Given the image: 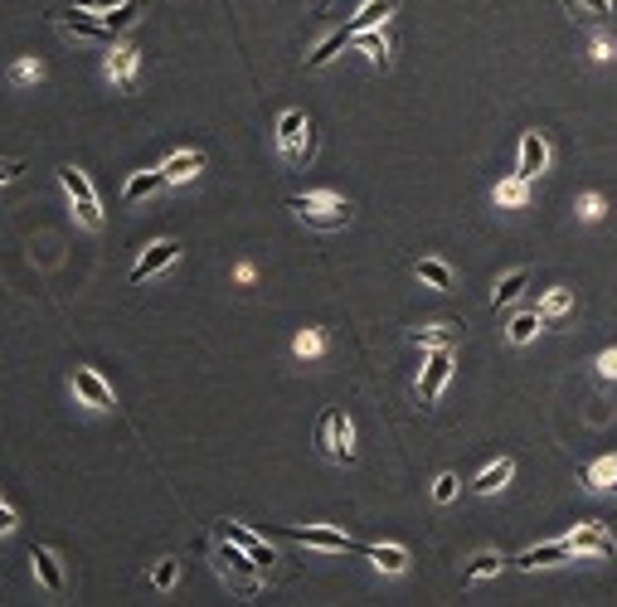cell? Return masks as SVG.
<instances>
[{
	"mask_svg": "<svg viewBox=\"0 0 617 607\" xmlns=\"http://www.w3.org/2000/svg\"><path fill=\"white\" fill-rule=\"evenodd\" d=\"M210 554H214V569H219V579L229 583V588L239 593V598H258V579H263V569L253 564V554L243 549V544H233L229 534L214 530Z\"/></svg>",
	"mask_w": 617,
	"mask_h": 607,
	"instance_id": "cell-1",
	"label": "cell"
},
{
	"mask_svg": "<svg viewBox=\"0 0 617 607\" xmlns=\"http://www.w3.org/2000/svg\"><path fill=\"white\" fill-rule=\"evenodd\" d=\"M287 209H292L306 229H326V233L351 224V200H341V194H292Z\"/></svg>",
	"mask_w": 617,
	"mask_h": 607,
	"instance_id": "cell-2",
	"label": "cell"
},
{
	"mask_svg": "<svg viewBox=\"0 0 617 607\" xmlns=\"http://www.w3.org/2000/svg\"><path fill=\"white\" fill-rule=\"evenodd\" d=\"M316 447H321L331 461H341V467L355 461V428H351V418H345V408H326L321 414V423H316Z\"/></svg>",
	"mask_w": 617,
	"mask_h": 607,
	"instance_id": "cell-3",
	"label": "cell"
},
{
	"mask_svg": "<svg viewBox=\"0 0 617 607\" xmlns=\"http://www.w3.org/2000/svg\"><path fill=\"white\" fill-rule=\"evenodd\" d=\"M49 20H54L68 39H83V44H117V35L107 29V20L92 15V10H83V5H74V0H68L64 10H49Z\"/></svg>",
	"mask_w": 617,
	"mask_h": 607,
	"instance_id": "cell-4",
	"label": "cell"
},
{
	"mask_svg": "<svg viewBox=\"0 0 617 607\" xmlns=\"http://www.w3.org/2000/svg\"><path fill=\"white\" fill-rule=\"evenodd\" d=\"M59 185H64V194L74 200V214L83 229H102V204L98 194H92V180L78 166H59Z\"/></svg>",
	"mask_w": 617,
	"mask_h": 607,
	"instance_id": "cell-5",
	"label": "cell"
},
{
	"mask_svg": "<svg viewBox=\"0 0 617 607\" xmlns=\"http://www.w3.org/2000/svg\"><path fill=\"white\" fill-rule=\"evenodd\" d=\"M277 534H287V540H297V544H306V549H326V554H365V544H355L351 534H341V530H331V524H287V530H277Z\"/></svg>",
	"mask_w": 617,
	"mask_h": 607,
	"instance_id": "cell-6",
	"label": "cell"
},
{
	"mask_svg": "<svg viewBox=\"0 0 617 607\" xmlns=\"http://www.w3.org/2000/svg\"><path fill=\"white\" fill-rule=\"evenodd\" d=\"M302 131H306V112L287 107L282 117H277V146H282L287 166H306V161H312V137L302 141Z\"/></svg>",
	"mask_w": 617,
	"mask_h": 607,
	"instance_id": "cell-7",
	"label": "cell"
},
{
	"mask_svg": "<svg viewBox=\"0 0 617 607\" xmlns=\"http://www.w3.org/2000/svg\"><path fill=\"white\" fill-rule=\"evenodd\" d=\"M68 384H74L78 404H88L92 414H112V408H117V394L107 389V379H102L98 369H88V365H74V374H68Z\"/></svg>",
	"mask_w": 617,
	"mask_h": 607,
	"instance_id": "cell-8",
	"label": "cell"
},
{
	"mask_svg": "<svg viewBox=\"0 0 617 607\" xmlns=\"http://www.w3.org/2000/svg\"><path fill=\"white\" fill-rule=\"evenodd\" d=\"M137 68H141V49L137 44H107V59H102V74H107L112 88H131L137 83Z\"/></svg>",
	"mask_w": 617,
	"mask_h": 607,
	"instance_id": "cell-9",
	"label": "cell"
},
{
	"mask_svg": "<svg viewBox=\"0 0 617 607\" xmlns=\"http://www.w3.org/2000/svg\"><path fill=\"white\" fill-rule=\"evenodd\" d=\"M176 258H180V243H176V239H161V243H151V248L137 258V267H131V277H127V282H131V287H141L146 277L166 272V267L176 263Z\"/></svg>",
	"mask_w": 617,
	"mask_h": 607,
	"instance_id": "cell-10",
	"label": "cell"
},
{
	"mask_svg": "<svg viewBox=\"0 0 617 607\" xmlns=\"http://www.w3.org/2000/svg\"><path fill=\"white\" fill-rule=\"evenodd\" d=\"M452 379V345H438L433 355H428V369L423 379H418V404H433L442 394V384Z\"/></svg>",
	"mask_w": 617,
	"mask_h": 607,
	"instance_id": "cell-11",
	"label": "cell"
},
{
	"mask_svg": "<svg viewBox=\"0 0 617 607\" xmlns=\"http://www.w3.org/2000/svg\"><path fill=\"white\" fill-rule=\"evenodd\" d=\"M564 559H573V544L569 540H554V544H530L526 554H516V569L520 573H534V569H554V564H564Z\"/></svg>",
	"mask_w": 617,
	"mask_h": 607,
	"instance_id": "cell-12",
	"label": "cell"
},
{
	"mask_svg": "<svg viewBox=\"0 0 617 607\" xmlns=\"http://www.w3.org/2000/svg\"><path fill=\"white\" fill-rule=\"evenodd\" d=\"M214 530H219V534H229L233 544H243V549L253 554V564H258L263 573H273V569H277V554H273V544H263V534L243 530V524H233V520H219Z\"/></svg>",
	"mask_w": 617,
	"mask_h": 607,
	"instance_id": "cell-13",
	"label": "cell"
},
{
	"mask_svg": "<svg viewBox=\"0 0 617 607\" xmlns=\"http://www.w3.org/2000/svg\"><path fill=\"white\" fill-rule=\"evenodd\" d=\"M544 166H550V141H544L540 131H526V137H520V156H516V175L540 180Z\"/></svg>",
	"mask_w": 617,
	"mask_h": 607,
	"instance_id": "cell-14",
	"label": "cell"
},
{
	"mask_svg": "<svg viewBox=\"0 0 617 607\" xmlns=\"http://www.w3.org/2000/svg\"><path fill=\"white\" fill-rule=\"evenodd\" d=\"M29 564H35V579L44 583V593H64L68 583H64V564H59V554L49 549V544H35V549H29Z\"/></svg>",
	"mask_w": 617,
	"mask_h": 607,
	"instance_id": "cell-15",
	"label": "cell"
},
{
	"mask_svg": "<svg viewBox=\"0 0 617 607\" xmlns=\"http://www.w3.org/2000/svg\"><path fill=\"white\" fill-rule=\"evenodd\" d=\"M573 544V554H598V559H613V534L603 524H583V530L564 534Z\"/></svg>",
	"mask_w": 617,
	"mask_h": 607,
	"instance_id": "cell-16",
	"label": "cell"
},
{
	"mask_svg": "<svg viewBox=\"0 0 617 607\" xmlns=\"http://www.w3.org/2000/svg\"><path fill=\"white\" fill-rule=\"evenodd\" d=\"M166 170H137V175H127V185H122V204H137V200H146V194H156V190H166Z\"/></svg>",
	"mask_w": 617,
	"mask_h": 607,
	"instance_id": "cell-17",
	"label": "cell"
},
{
	"mask_svg": "<svg viewBox=\"0 0 617 607\" xmlns=\"http://www.w3.org/2000/svg\"><path fill=\"white\" fill-rule=\"evenodd\" d=\"M394 10H399V0H365V5L345 20V25H351V35H360V29H379L389 15H394Z\"/></svg>",
	"mask_w": 617,
	"mask_h": 607,
	"instance_id": "cell-18",
	"label": "cell"
},
{
	"mask_svg": "<svg viewBox=\"0 0 617 607\" xmlns=\"http://www.w3.org/2000/svg\"><path fill=\"white\" fill-rule=\"evenodd\" d=\"M365 559L375 564L379 573H404L408 569V549H404V544H365Z\"/></svg>",
	"mask_w": 617,
	"mask_h": 607,
	"instance_id": "cell-19",
	"label": "cell"
},
{
	"mask_svg": "<svg viewBox=\"0 0 617 607\" xmlns=\"http://www.w3.org/2000/svg\"><path fill=\"white\" fill-rule=\"evenodd\" d=\"M161 170H166L170 185H185V180H194V175L204 170V156H200V151H176V156L161 161Z\"/></svg>",
	"mask_w": 617,
	"mask_h": 607,
	"instance_id": "cell-20",
	"label": "cell"
},
{
	"mask_svg": "<svg viewBox=\"0 0 617 607\" xmlns=\"http://www.w3.org/2000/svg\"><path fill=\"white\" fill-rule=\"evenodd\" d=\"M510 477H516V461H510V457H501V461H491V467L481 471L477 481H471V491H477V496H496V491L506 486Z\"/></svg>",
	"mask_w": 617,
	"mask_h": 607,
	"instance_id": "cell-21",
	"label": "cell"
},
{
	"mask_svg": "<svg viewBox=\"0 0 617 607\" xmlns=\"http://www.w3.org/2000/svg\"><path fill=\"white\" fill-rule=\"evenodd\" d=\"M526 287H530V267H516V272H506V277L496 282V292H491V311H501V306H510L520 292H526Z\"/></svg>",
	"mask_w": 617,
	"mask_h": 607,
	"instance_id": "cell-22",
	"label": "cell"
},
{
	"mask_svg": "<svg viewBox=\"0 0 617 607\" xmlns=\"http://www.w3.org/2000/svg\"><path fill=\"white\" fill-rule=\"evenodd\" d=\"M491 200H496L501 209H520V204L530 200V180H526V175H506V180L491 190Z\"/></svg>",
	"mask_w": 617,
	"mask_h": 607,
	"instance_id": "cell-23",
	"label": "cell"
},
{
	"mask_svg": "<svg viewBox=\"0 0 617 607\" xmlns=\"http://www.w3.org/2000/svg\"><path fill=\"white\" fill-rule=\"evenodd\" d=\"M501 554L496 549H481V554H471V564H462V583H481V579H496L501 573Z\"/></svg>",
	"mask_w": 617,
	"mask_h": 607,
	"instance_id": "cell-24",
	"label": "cell"
},
{
	"mask_svg": "<svg viewBox=\"0 0 617 607\" xmlns=\"http://www.w3.org/2000/svg\"><path fill=\"white\" fill-rule=\"evenodd\" d=\"M351 44H360V49H365V54H369V64H375L379 74H384V68H389V59H394V54H389V39L379 35V29H360V35L351 39Z\"/></svg>",
	"mask_w": 617,
	"mask_h": 607,
	"instance_id": "cell-25",
	"label": "cell"
},
{
	"mask_svg": "<svg viewBox=\"0 0 617 607\" xmlns=\"http://www.w3.org/2000/svg\"><path fill=\"white\" fill-rule=\"evenodd\" d=\"M569 306H573V292H569V287H554V292H544V302H540V321L544 326H559L564 316H569Z\"/></svg>",
	"mask_w": 617,
	"mask_h": 607,
	"instance_id": "cell-26",
	"label": "cell"
},
{
	"mask_svg": "<svg viewBox=\"0 0 617 607\" xmlns=\"http://www.w3.org/2000/svg\"><path fill=\"white\" fill-rule=\"evenodd\" d=\"M583 486L589 491H617V457H598L593 467H583Z\"/></svg>",
	"mask_w": 617,
	"mask_h": 607,
	"instance_id": "cell-27",
	"label": "cell"
},
{
	"mask_svg": "<svg viewBox=\"0 0 617 607\" xmlns=\"http://www.w3.org/2000/svg\"><path fill=\"white\" fill-rule=\"evenodd\" d=\"M414 272H418V282H428L433 292H452V267L442 258H418Z\"/></svg>",
	"mask_w": 617,
	"mask_h": 607,
	"instance_id": "cell-28",
	"label": "cell"
},
{
	"mask_svg": "<svg viewBox=\"0 0 617 607\" xmlns=\"http://www.w3.org/2000/svg\"><path fill=\"white\" fill-rule=\"evenodd\" d=\"M408 341H414V345H423V350L457 345V326H418V331H408Z\"/></svg>",
	"mask_w": 617,
	"mask_h": 607,
	"instance_id": "cell-29",
	"label": "cell"
},
{
	"mask_svg": "<svg viewBox=\"0 0 617 607\" xmlns=\"http://www.w3.org/2000/svg\"><path fill=\"white\" fill-rule=\"evenodd\" d=\"M141 10H146V0H122V5H112L102 20H107V29H112V35H122V29H131V25H137V15H141Z\"/></svg>",
	"mask_w": 617,
	"mask_h": 607,
	"instance_id": "cell-30",
	"label": "cell"
},
{
	"mask_svg": "<svg viewBox=\"0 0 617 607\" xmlns=\"http://www.w3.org/2000/svg\"><path fill=\"white\" fill-rule=\"evenodd\" d=\"M540 311H520L516 321L506 326V335H510V345H526V341H534V331H540Z\"/></svg>",
	"mask_w": 617,
	"mask_h": 607,
	"instance_id": "cell-31",
	"label": "cell"
},
{
	"mask_svg": "<svg viewBox=\"0 0 617 607\" xmlns=\"http://www.w3.org/2000/svg\"><path fill=\"white\" fill-rule=\"evenodd\" d=\"M180 579V559H156V569H151V588L156 593H170Z\"/></svg>",
	"mask_w": 617,
	"mask_h": 607,
	"instance_id": "cell-32",
	"label": "cell"
},
{
	"mask_svg": "<svg viewBox=\"0 0 617 607\" xmlns=\"http://www.w3.org/2000/svg\"><path fill=\"white\" fill-rule=\"evenodd\" d=\"M39 78H44V64H39V59H20V64L10 68V83H15V88L39 83Z\"/></svg>",
	"mask_w": 617,
	"mask_h": 607,
	"instance_id": "cell-33",
	"label": "cell"
},
{
	"mask_svg": "<svg viewBox=\"0 0 617 607\" xmlns=\"http://www.w3.org/2000/svg\"><path fill=\"white\" fill-rule=\"evenodd\" d=\"M292 350H297L302 359H316V355L326 350V335H321V331H302V335L292 341Z\"/></svg>",
	"mask_w": 617,
	"mask_h": 607,
	"instance_id": "cell-34",
	"label": "cell"
},
{
	"mask_svg": "<svg viewBox=\"0 0 617 607\" xmlns=\"http://www.w3.org/2000/svg\"><path fill=\"white\" fill-rule=\"evenodd\" d=\"M573 10H579L583 20H593V25H598V20H608L613 15V0H569Z\"/></svg>",
	"mask_w": 617,
	"mask_h": 607,
	"instance_id": "cell-35",
	"label": "cell"
},
{
	"mask_svg": "<svg viewBox=\"0 0 617 607\" xmlns=\"http://www.w3.org/2000/svg\"><path fill=\"white\" fill-rule=\"evenodd\" d=\"M452 496H457V471H442V477L433 481V501H438V506H447Z\"/></svg>",
	"mask_w": 617,
	"mask_h": 607,
	"instance_id": "cell-36",
	"label": "cell"
},
{
	"mask_svg": "<svg viewBox=\"0 0 617 607\" xmlns=\"http://www.w3.org/2000/svg\"><path fill=\"white\" fill-rule=\"evenodd\" d=\"M603 209H608V204H603V194H583V200H579L583 219H603Z\"/></svg>",
	"mask_w": 617,
	"mask_h": 607,
	"instance_id": "cell-37",
	"label": "cell"
},
{
	"mask_svg": "<svg viewBox=\"0 0 617 607\" xmlns=\"http://www.w3.org/2000/svg\"><path fill=\"white\" fill-rule=\"evenodd\" d=\"M598 379H617V350H603L598 355Z\"/></svg>",
	"mask_w": 617,
	"mask_h": 607,
	"instance_id": "cell-38",
	"label": "cell"
},
{
	"mask_svg": "<svg viewBox=\"0 0 617 607\" xmlns=\"http://www.w3.org/2000/svg\"><path fill=\"white\" fill-rule=\"evenodd\" d=\"M29 166L25 161H0V185H10V180H20V175H25Z\"/></svg>",
	"mask_w": 617,
	"mask_h": 607,
	"instance_id": "cell-39",
	"label": "cell"
},
{
	"mask_svg": "<svg viewBox=\"0 0 617 607\" xmlns=\"http://www.w3.org/2000/svg\"><path fill=\"white\" fill-rule=\"evenodd\" d=\"M15 524H20V520H15V510H10L5 501H0V540H5V534H15Z\"/></svg>",
	"mask_w": 617,
	"mask_h": 607,
	"instance_id": "cell-40",
	"label": "cell"
},
{
	"mask_svg": "<svg viewBox=\"0 0 617 607\" xmlns=\"http://www.w3.org/2000/svg\"><path fill=\"white\" fill-rule=\"evenodd\" d=\"M74 5H83V10H92V15H102V10L122 5V0H74Z\"/></svg>",
	"mask_w": 617,
	"mask_h": 607,
	"instance_id": "cell-41",
	"label": "cell"
},
{
	"mask_svg": "<svg viewBox=\"0 0 617 607\" xmlns=\"http://www.w3.org/2000/svg\"><path fill=\"white\" fill-rule=\"evenodd\" d=\"M593 59H598V64H603V59H613V44H608V39H593Z\"/></svg>",
	"mask_w": 617,
	"mask_h": 607,
	"instance_id": "cell-42",
	"label": "cell"
}]
</instances>
